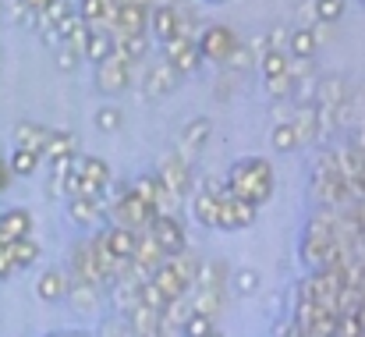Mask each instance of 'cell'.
Masks as SVG:
<instances>
[{
  "label": "cell",
  "instance_id": "obj_1",
  "mask_svg": "<svg viewBox=\"0 0 365 337\" xmlns=\"http://www.w3.org/2000/svg\"><path fill=\"white\" fill-rule=\"evenodd\" d=\"M224 188L231 196L245 199V203H252V206H262L273 196V167H269V160H262V156H245V160H238L231 167Z\"/></svg>",
  "mask_w": 365,
  "mask_h": 337
},
{
  "label": "cell",
  "instance_id": "obj_2",
  "mask_svg": "<svg viewBox=\"0 0 365 337\" xmlns=\"http://www.w3.org/2000/svg\"><path fill=\"white\" fill-rule=\"evenodd\" d=\"M110 213H114V224H124V227H131V231H138V227H149V221H153L160 210H156L149 199H142L138 192H131V185H128V192L110 203Z\"/></svg>",
  "mask_w": 365,
  "mask_h": 337
},
{
  "label": "cell",
  "instance_id": "obj_3",
  "mask_svg": "<svg viewBox=\"0 0 365 337\" xmlns=\"http://www.w3.org/2000/svg\"><path fill=\"white\" fill-rule=\"evenodd\" d=\"M255 213H259V206H252V203H245L238 196H231L227 188H220L217 192V227L220 231H242L255 221Z\"/></svg>",
  "mask_w": 365,
  "mask_h": 337
},
{
  "label": "cell",
  "instance_id": "obj_4",
  "mask_svg": "<svg viewBox=\"0 0 365 337\" xmlns=\"http://www.w3.org/2000/svg\"><path fill=\"white\" fill-rule=\"evenodd\" d=\"M160 46H163V54H167V64H170L178 75H192V71L202 64V54H199V46H195V39H192V36L174 32V36H170V39H163Z\"/></svg>",
  "mask_w": 365,
  "mask_h": 337
},
{
  "label": "cell",
  "instance_id": "obj_5",
  "mask_svg": "<svg viewBox=\"0 0 365 337\" xmlns=\"http://www.w3.org/2000/svg\"><path fill=\"white\" fill-rule=\"evenodd\" d=\"M96 86L107 96H118V93H124L131 86V68H128V61L121 54H110V57H103L96 64Z\"/></svg>",
  "mask_w": 365,
  "mask_h": 337
},
{
  "label": "cell",
  "instance_id": "obj_6",
  "mask_svg": "<svg viewBox=\"0 0 365 337\" xmlns=\"http://www.w3.org/2000/svg\"><path fill=\"white\" fill-rule=\"evenodd\" d=\"M149 234H153V241L160 245V252L163 256H178V252H185V231L178 224V217L174 213H156L153 221H149Z\"/></svg>",
  "mask_w": 365,
  "mask_h": 337
},
{
  "label": "cell",
  "instance_id": "obj_7",
  "mask_svg": "<svg viewBox=\"0 0 365 337\" xmlns=\"http://www.w3.org/2000/svg\"><path fill=\"white\" fill-rule=\"evenodd\" d=\"M235 43H238V36H235L227 25H206V29L199 32V39H195L202 61H224Z\"/></svg>",
  "mask_w": 365,
  "mask_h": 337
},
{
  "label": "cell",
  "instance_id": "obj_8",
  "mask_svg": "<svg viewBox=\"0 0 365 337\" xmlns=\"http://www.w3.org/2000/svg\"><path fill=\"white\" fill-rule=\"evenodd\" d=\"M160 181H163V188L181 203L185 196H188V185H192V174H188V164L181 160V156H167L163 164H160Z\"/></svg>",
  "mask_w": 365,
  "mask_h": 337
},
{
  "label": "cell",
  "instance_id": "obj_9",
  "mask_svg": "<svg viewBox=\"0 0 365 337\" xmlns=\"http://www.w3.org/2000/svg\"><path fill=\"white\" fill-rule=\"evenodd\" d=\"M145 32H153L160 43H163V39H170V36L178 32V11H174L170 4H156V7H149Z\"/></svg>",
  "mask_w": 365,
  "mask_h": 337
},
{
  "label": "cell",
  "instance_id": "obj_10",
  "mask_svg": "<svg viewBox=\"0 0 365 337\" xmlns=\"http://www.w3.org/2000/svg\"><path fill=\"white\" fill-rule=\"evenodd\" d=\"M128 320H131V334H145V337L163 334V316H160V309H153V306L135 302Z\"/></svg>",
  "mask_w": 365,
  "mask_h": 337
},
{
  "label": "cell",
  "instance_id": "obj_11",
  "mask_svg": "<svg viewBox=\"0 0 365 337\" xmlns=\"http://www.w3.org/2000/svg\"><path fill=\"white\" fill-rule=\"evenodd\" d=\"M68 217L75 224H96L103 217V199L100 196H71L68 199Z\"/></svg>",
  "mask_w": 365,
  "mask_h": 337
},
{
  "label": "cell",
  "instance_id": "obj_12",
  "mask_svg": "<svg viewBox=\"0 0 365 337\" xmlns=\"http://www.w3.org/2000/svg\"><path fill=\"white\" fill-rule=\"evenodd\" d=\"M149 281L160 288V295H163L167 302H170V298H178V295H188V291H192V288H188V284L174 273V266H170V263H160V266L149 273Z\"/></svg>",
  "mask_w": 365,
  "mask_h": 337
},
{
  "label": "cell",
  "instance_id": "obj_13",
  "mask_svg": "<svg viewBox=\"0 0 365 337\" xmlns=\"http://www.w3.org/2000/svg\"><path fill=\"white\" fill-rule=\"evenodd\" d=\"M25 234H32L29 210H7V213H0V241H14V238H25Z\"/></svg>",
  "mask_w": 365,
  "mask_h": 337
},
{
  "label": "cell",
  "instance_id": "obj_14",
  "mask_svg": "<svg viewBox=\"0 0 365 337\" xmlns=\"http://www.w3.org/2000/svg\"><path fill=\"white\" fill-rule=\"evenodd\" d=\"M71 266H75V277H82V281H93V284H107V277H103V270L96 266V259H93V252H89V245H78L75 252H71Z\"/></svg>",
  "mask_w": 365,
  "mask_h": 337
},
{
  "label": "cell",
  "instance_id": "obj_15",
  "mask_svg": "<svg viewBox=\"0 0 365 337\" xmlns=\"http://www.w3.org/2000/svg\"><path fill=\"white\" fill-rule=\"evenodd\" d=\"M46 139H50V128H46V124L21 121V124L14 128V142H18V146H25V149H36L39 156H43V146H46Z\"/></svg>",
  "mask_w": 365,
  "mask_h": 337
},
{
  "label": "cell",
  "instance_id": "obj_16",
  "mask_svg": "<svg viewBox=\"0 0 365 337\" xmlns=\"http://www.w3.org/2000/svg\"><path fill=\"white\" fill-rule=\"evenodd\" d=\"M103 238H107V245H110V252H114L118 259H131L138 231H131V227H124V224H114L103 231Z\"/></svg>",
  "mask_w": 365,
  "mask_h": 337
},
{
  "label": "cell",
  "instance_id": "obj_17",
  "mask_svg": "<svg viewBox=\"0 0 365 337\" xmlns=\"http://www.w3.org/2000/svg\"><path fill=\"white\" fill-rule=\"evenodd\" d=\"M110 54H114V36H110V32H93V29H89V36H86V43H82V57L93 61V64H100V61L110 57Z\"/></svg>",
  "mask_w": 365,
  "mask_h": 337
},
{
  "label": "cell",
  "instance_id": "obj_18",
  "mask_svg": "<svg viewBox=\"0 0 365 337\" xmlns=\"http://www.w3.org/2000/svg\"><path fill=\"white\" fill-rule=\"evenodd\" d=\"M4 248H7V256H11V263H14V270H21V266H32L36 259H39V245L25 234V238H14V241H4Z\"/></svg>",
  "mask_w": 365,
  "mask_h": 337
},
{
  "label": "cell",
  "instance_id": "obj_19",
  "mask_svg": "<svg viewBox=\"0 0 365 337\" xmlns=\"http://www.w3.org/2000/svg\"><path fill=\"white\" fill-rule=\"evenodd\" d=\"M145 50H149V39H145V32H131V36H114V54H121L128 64L142 61V57H145Z\"/></svg>",
  "mask_w": 365,
  "mask_h": 337
},
{
  "label": "cell",
  "instance_id": "obj_20",
  "mask_svg": "<svg viewBox=\"0 0 365 337\" xmlns=\"http://www.w3.org/2000/svg\"><path fill=\"white\" fill-rule=\"evenodd\" d=\"M178 71L170 68V64H160V68H149V75H145V93L149 96H160V93H170L174 86H178Z\"/></svg>",
  "mask_w": 365,
  "mask_h": 337
},
{
  "label": "cell",
  "instance_id": "obj_21",
  "mask_svg": "<svg viewBox=\"0 0 365 337\" xmlns=\"http://www.w3.org/2000/svg\"><path fill=\"white\" fill-rule=\"evenodd\" d=\"M192 213H195V221L202 227H210V231H217V192H199L195 199H192Z\"/></svg>",
  "mask_w": 365,
  "mask_h": 337
},
{
  "label": "cell",
  "instance_id": "obj_22",
  "mask_svg": "<svg viewBox=\"0 0 365 337\" xmlns=\"http://www.w3.org/2000/svg\"><path fill=\"white\" fill-rule=\"evenodd\" d=\"M224 277H227V270H224V263H220V259H210V263H199V266H195V288L220 291Z\"/></svg>",
  "mask_w": 365,
  "mask_h": 337
},
{
  "label": "cell",
  "instance_id": "obj_23",
  "mask_svg": "<svg viewBox=\"0 0 365 337\" xmlns=\"http://www.w3.org/2000/svg\"><path fill=\"white\" fill-rule=\"evenodd\" d=\"M71 291V302L78 306V309H96V302H100V284H93V281H82V277H75V284L68 288Z\"/></svg>",
  "mask_w": 365,
  "mask_h": 337
},
{
  "label": "cell",
  "instance_id": "obj_24",
  "mask_svg": "<svg viewBox=\"0 0 365 337\" xmlns=\"http://www.w3.org/2000/svg\"><path fill=\"white\" fill-rule=\"evenodd\" d=\"M75 135L71 131H57V128H50V139H46V146H43V156L46 160H57V156H64V153H75Z\"/></svg>",
  "mask_w": 365,
  "mask_h": 337
},
{
  "label": "cell",
  "instance_id": "obj_25",
  "mask_svg": "<svg viewBox=\"0 0 365 337\" xmlns=\"http://www.w3.org/2000/svg\"><path fill=\"white\" fill-rule=\"evenodd\" d=\"M210 139V121L206 117H195V121H188V128L181 131V146L188 149V153H195V149H202V142Z\"/></svg>",
  "mask_w": 365,
  "mask_h": 337
},
{
  "label": "cell",
  "instance_id": "obj_26",
  "mask_svg": "<svg viewBox=\"0 0 365 337\" xmlns=\"http://www.w3.org/2000/svg\"><path fill=\"white\" fill-rule=\"evenodd\" d=\"M39 160H43V156H39L36 149H25V146H18V149L11 153V164H7V167H11V174H18V178H29V174L39 167Z\"/></svg>",
  "mask_w": 365,
  "mask_h": 337
},
{
  "label": "cell",
  "instance_id": "obj_27",
  "mask_svg": "<svg viewBox=\"0 0 365 337\" xmlns=\"http://www.w3.org/2000/svg\"><path fill=\"white\" fill-rule=\"evenodd\" d=\"M269 146H273L277 153H291V149H298L294 124H291V121H277V124H273V135H269Z\"/></svg>",
  "mask_w": 365,
  "mask_h": 337
},
{
  "label": "cell",
  "instance_id": "obj_28",
  "mask_svg": "<svg viewBox=\"0 0 365 337\" xmlns=\"http://www.w3.org/2000/svg\"><path fill=\"white\" fill-rule=\"evenodd\" d=\"M36 291H39V298H43V302H57V298L68 291V284H64V277H61L57 270H46V273L39 277Z\"/></svg>",
  "mask_w": 365,
  "mask_h": 337
},
{
  "label": "cell",
  "instance_id": "obj_29",
  "mask_svg": "<svg viewBox=\"0 0 365 337\" xmlns=\"http://www.w3.org/2000/svg\"><path fill=\"white\" fill-rule=\"evenodd\" d=\"M316 117H319V111H316V107H305V111L291 121V124H294L298 142H312V139H316V131H319V121H316Z\"/></svg>",
  "mask_w": 365,
  "mask_h": 337
},
{
  "label": "cell",
  "instance_id": "obj_30",
  "mask_svg": "<svg viewBox=\"0 0 365 337\" xmlns=\"http://www.w3.org/2000/svg\"><path fill=\"white\" fill-rule=\"evenodd\" d=\"M181 334L188 337H213L217 334V316H206V313H192L185 320V331Z\"/></svg>",
  "mask_w": 365,
  "mask_h": 337
},
{
  "label": "cell",
  "instance_id": "obj_31",
  "mask_svg": "<svg viewBox=\"0 0 365 337\" xmlns=\"http://www.w3.org/2000/svg\"><path fill=\"white\" fill-rule=\"evenodd\" d=\"M316 32L312 29H298V32H291V54L294 57H302V61H309L312 54H316Z\"/></svg>",
  "mask_w": 365,
  "mask_h": 337
},
{
  "label": "cell",
  "instance_id": "obj_32",
  "mask_svg": "<svg viewBox=\"0 0 365 337\" xmlns=\"http://www.w3.org/2000/svg\"><path fill=\"white\" fill-rule=\"evenodd\" d=\"M259 68H262V79H273V75L287 71V54H284V50H277V46H266V54H262Z\"/></svg>",
  "mask_w": 365,
  "mask_h": 337
},
{
  "label": "cell",
  "instance_id": "obj_33",
  "mask_svg": "<svg viewBox=\"0 0 365 337\" xmlns=\"http://www.w3.org/2000/svg\"><path fill=\"white\" fill-rule=\"evenodd\" d=\"M192 313H206V316H217V313H220V291L199 288V295H195V302H192Z\"/></svg>",
  "mask_w": 365,
  "mask_h": 337
},
{
  "label": "cell",
  "instance_id": "obj_34",
  "mask_svg": "<svg viewBox=\"0 0 365 337\" xmlns=\"http://www.w3.org/2000/svg\"><path fill=\"white\" fill-rule=\"evenodd\" d=\"M107 4L110 0H78V14H82V21H89V25H103V14H107Z\"/></svg>",
  "mask_w": 365,
  "mask_h": 337
},
{
  "label": "cell",
  "instance_id": "obj_35",
  "mask_svg": "<svg viewBox=\"0 0 365 337\" xmlns=\"http://www.w3.org/2000/svg\"><path fill=\"white\" fill-rule=\"evenodd\" d=\"M291 86H294V71H291V68L280 71V75H273V79H266V89H269V96H277V100L291 96Z\"/></svg>",
  "mask_w": 365,
  "mask_h": 337
},
{
  "label": "cell",
  "instance_id": "obj_36",
  "mask_svg": "<svg viewBox=\"0 0 365 337\" xmlns=\"http://www.w3.org/2000/svg\"><path fill=\"white\" fill-rule=\"evenodd\" d=\"M312 14H316V21H337L344 14V0H316Z\"/></svg>",
  "mask_w": 365,
  "mask_h": 337
},
{
  "label": "cell",
  "instance_id": "obj_37",
  "mask_svg": "<svg viewBox=\"0 0 365 337\" xmlns=\"http://www.w3.org/2000/svg\"><path fill=\"white\" fill-rule=\"evenodd\" d=\"M78 61H82V50H78V46L64 43V46L57 50V68H61V71H75V68H78Z\"/></svg>",
  "mask_w": 365,
  "mask_h": 337
},
{
  "label": "cell",
  "instance_id": "obj_38",
  "mask_svg": "<svg viewBox=\"0 0 365 337\" xmlns=\"http://www.w3.org/2000/svg\"><path fill=\"white\" fill-rule=\"evenodd\" d=\"M231 281H235V291H238V295H252V291L259 288V273H255V270H238Z\"/></svg>",
  "mask_w": 365,
  "mask_h": 337
},
{
  "label": "cell",
  "instance_id": "obj_39",
  "mask_svg": "<svg viewBox=\"0 0 365 337\" xmlns=\"http://www.w3.org/2000/svg\"><path fill=\"white\" fill-rule=\"evenodd\" d=\"M96 128L100 131H118L121 128V111L118 107H103V111L96 114Z\"/></svg>",
  "mask_w": 365,
  "mask_h": 337
},
{
  "label": "cell",
  "instance_id": "obj_40",
  "mask_svg": "<svg viewBox=\"0 0 365 337\" xmlns=\"http://www.w3.org/2000/svg\"><path fill=\"white\" fill-rule=\"evenodd\" d=\"M14 273V263H11V256H7V248L0 245V281H7Z\"/></svg>",
  "mask_w": 365,
  "mask_h": 337
},
{
  "label": "cell",
  "instance_id": "obj_41",
  "mask_svg": "<svg viewBox=\"0 0 365 337\" xmlns=\"http://www.w3.org/2000/svg\"><path fill=\"white\" fill-rule=\"evenodd\" d=\"M18 4H21L25 11H32V14H36V11H43V7H46L50 0H18Z\"/></svg>",
  "mask_w": 365,
  "mask_h": 337
},
{
  "label": "cell",
  "instance_id": "obj_42",
  "mask_svg": "<svg viewBox=\"0 0 365 337\" xmlns=\"http://www.w3.org/2000/svg\"><path fill=\"white\" fill-rule=\"evenodd\" d=\"M7 185H11V167H7V164L0 160V192H4Z\"/></svg>",
  "mask_w": 365,
  "mask_h": 337
}]
</instances>
